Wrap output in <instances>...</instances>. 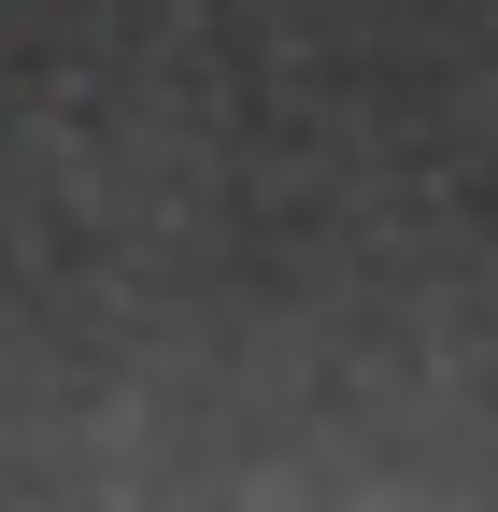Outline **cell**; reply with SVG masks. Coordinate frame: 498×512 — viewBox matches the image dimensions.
Listing matches in <instances>:
<instances>
[]
</instances>
